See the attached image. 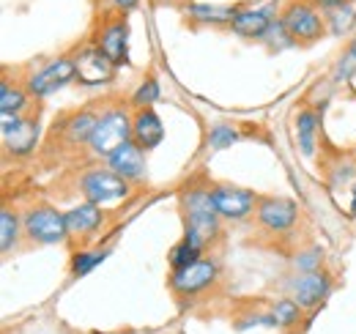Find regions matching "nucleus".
<instances>
[{"mask_svg":"<svg viewBox=\"0 0 356 334\" xmlns=\"http://www.w3.org/2000/svg\"><path fill=\"white\" fill-rule=\"evenodd\" d=\"M181 216H184V233L197 239L200 244H211L222 233V216L217 214L211 203V186L192 184L181 192Z\"/></svg>","mask_w":356,"mask_h":334,"instance_id":"nucleus-1","label":"nucleus"},{"mask_svg":"<svg viewBox=\"0 0 356 334\" xmlns=\"http://www.w3.org/2000/svg\"><path fill=\"white\" fill-rule=\"evenodd\" d=\"M77 189L83 195V200L96 203L99 209H118L121 203H127L132 198L134 184L124 181L118 173H113L107 165H93L80 173L77 178Z\"/></svg>","mask_w":356,"mask_h":334,"instance_id":"nucleus-2","label":"nucleus"},{"mask_svg":"<svg viewBox=\"0 0 356 334\" xmlns=\"http://www.w3.org/2000/svg\"><path fill=\"white\" fill-rule=\"evenodd\" d=\"M132 116L124 104H110L99 110V124L90 137L88 148L93 157L107 159L115 148H121L124 143L132 140Z\"/></svg>","mask_w":356,"mask_h":334,"instance_id":"nucleus-3","label":"nucleus"},{"mask_svg":"<svg viewBox=\"0 0 356 334\" xmlns=\"http://www.w3.org/2000/svg\"><path fill=\"white\" fill-rule=\"evenodd\" d=\"M22 222H25V239L36 247H55L72 239L66 225V211H58L49 203L31 206L22 214Z\"/></svg>","mask_w":356,"mask_h":334,"instance_id":"nucleus-4","label":"nucleus"},{"mask_svg":"<svg viewBox=\"0 0 356 334\" xmlns=\"http://www.w3.org/2000/svg\"><path fill=\"white\" fill-rule=\"evenodd\" d=\"M77 80V63L74 55H60V58H49L44 63L33 66L25 74V90L31 93V99H47L58 90H63L66 85H72Z\"/></svg>","mask_w":356,"mask_h":334,"instance_id":"nucleus-5","label":"nucleus"},{"mask_svg":"<svg viewBox=\"0 0 356 334\" xmlns=\"http://www.w3.org/2000/svg\"><path fill=\"white\" fill-rule=\"evenodd\" d=\"M280 19H282L285 31L291 33V39L299 44V47L321 42L329 33L321 8L312 0H291V3H285Z\"/></svg>","mask_w":356,"mask_h":334,"instance_id":"nucleus-6","label":"nucleus"},{"mask_svg":"<svg viewBox=\"0 0 356 334\" xmlns=\"http://www.w3.org/2000/svg\"><path fill=\"white\" fill-rule=\"evenodd\" d=\"M255 219H258V228L274 239L291 236L299 225V203L291 198H280V195L261 198L255 209Z\"/></svg>","mask_w":356,"mask_h":334,"instance_id":"nucleus-7","label":"nucleus"},{"mask_svg":"<svg viewBox=\"0 0 356 334\" xmlns=\"http://www.w3.org/2000/svg\"><path fill=\"white\" fill-rule=\"evenodd\" d=\"M282 291L302 310H318L334 291V280L326 271H310V274H293L291 271L282 280Z\"/></svg>","mask_w":356,"mask_h":334,"instance_id":"nucleus-8","label":"nucleus"},{"mask_svg":"<svg viewBox=\"0 0 356 334\" xmlns=\"http://www.w3.org/2000/svg\"><path fill=\"white\" fill-rule=\"evenodd\" d=\"M220 274H222V269L214 257H200L197 263H192L181 271H170V288L176 296L195 299L200 293L211 291L220 283Z\"/></svg>","mask_w":356,"mask_h":334,"instance_id":"nucleus-9","label":"nucleus"},{"mask_svg":"<svg viewBox=\"0 0 356 334\" xmlns=\"http://www.w3.org/2000/svg\"><path fill=\"white\" fill-rule=\"evenodd\" d=\"M42 124L33 116H11L0 118V140L8 157H28L39 145Z\"/></svg>","mask_w":356,"mask_h":334,"instance_id":"nucleus-10","label":"nucleus"},{"mask_svg":"<svg viewBox=\"0 0 356 334\" xmlns=\"http://www.w3.org/2000/svg\"><path fill=\"white\" fill-rule=\"evenodd\" d=\"M280 19V0H264L255 6H241L230 31L241 39H255L264 42L268 33V28Z\"/></svg>","mask_w":356,"mask_h":334,"instance_id":"nucleus-11","label":"nucleus"},{"mask_svg":"<svg viewBox=\"0 0 356 334\" xmlns=\"http://www.w3.org/2000/svg\"><path fill=\"white\" fill-rule=\"evenodd\" d=\"M211 203L222 219L230 222H241L250 214H255L261 198L252 189L236 186V184H211Z\"/></svg>","mask_w":356,"mask_h":334,"instance_id":"nucleus-12","label":"nucleus"},{"mask_svg":"<svg viewBox=\"0 0 356 334\" xmlns=\"http://www.w3.org/2000/svg\"><path fill=\"white\" fill-rule=\"evenodd\" d=\"M74 63H77V83H83L86 88H102V85L115 80L118 66L96 44H86L74 55Z\"/></svg>","mask_w":356,"mask_h":334,"instance_id":"nucleus-13","label":"nucleus"},{"mask_svg":"<svg viewBox=\"0 0 356 334\" xmlns=\"http://www.w3.org/2000/svg\"><path fill=\"white\" fill-rule=\"evenodd\" d=\"M96 47L115 63V66H127L129 63V22L121 14H110L99 33H96Z\"/></svg>","mask_w":356,"mask_h":334,"instance_id":"nucleus-14","label":"nucleus"},{"mask_svg":"<svg viewBox=\"0 0 356 334\" xmlns=\"http://www.w3.org/2000/svg\"><path fill=\"white\" fill-rule=\"evenodd\" d=\"M145 148H140L134 140L129 143H124L121 148H115L107 159H104V165L110 167L113 173H118L124 181H129V184H140L143 178H145V173H148V162H145Z\"/></svg>","mask_w":356,"mask_h":334,"instance_id":"nucleus-15","label":"nucleus"},{"mask_svg":"<svg viewBox=\"0 0 356 334\" xmlns=\"http://www.w3.org/2000/svg\"><path fill=\"white\" fill-rule=\"evenodd\" d=\"M66 225H69V236L72 239H83L86 241V239H93L96 233L104 230L107 211L99 209L96 203L83 200V203H77V206H72L66 211Z\"/></svg>","mask_w":356,"mask_h":334,"instance_id":"nucleus-16","label":"nucleus"},{"mask_svg":"<svg viewBox=\"0 0 356 334\" xmlns=\"http://www.w3.org/2000/svg\"><path fill=\"white\" fill-rule=\"evenodd\" d=\"M96 124H99V110H90V107H83V110L66 116V121L58 129L60 145H66V148H83V145H88L93 132H96Z\"/></svg>","mask_w":356,"mask_h":334,"instance_id":"nucleus-17","label":"nucleus"},{"mask_svg":"<svg viewBox=\"0 0 356 334\" xmlns=\"http://www.w3.org/2000/svg\"><path fill=\"white\" fill-rule=\"evenodd\" d=\"M241 6H225V3H197V0H184L181 11L189 22L195 25H211V28H230Z\"/></svg>","mask_w":356,"mask_h":334,"instance_id":"nucleus-18","label":"nucleus"},{"mask_svg":"<svg viewBox=\"0 0 356 334\" xmlns=\"http://www.w3.org/2000/svg\"><path fill=\"white\" fill-rule=\"evenodd\" d=\"M132 140L140 148H145V151H154L156 145H162V140H165V124H162V118L156 116L154 107H148V110H134Z\"/></svg>","mask_w":356,"mask_h":334,"instance_id":"nucleus-19","label":"nucleus"},{"mask_svg":"<svg viewBox=\"0 0 356 334\" xmlns=\"http://www.w3.org/2000/svg\"><path fill=\"white\" fill-rule=\"evenodd\" d=\"M293 129H296V145H299L302 157L312 159L318 154V140H321V110L302 107L296 113Z\"/></svg>","mask_w":356,"mask_h":334,"instance_id":"nucleus-20","label":"nucleus"},{"mask_svg":"<svg viewBox=\"0 0 356 334\" xmlns=\"http://www.w3.org/2000/svg\"><path fill=\"white\" fill-rule=\"evenodd\" d=\"M323 19H326V31L332 36H346L356 28V6L354 0H343V3H329V6H318Z\"/></svg>","mask_w":356,"mask_h":334,"instance_id":"nucleus-21","label":"nucleus"},{"mask_svg":"<svg viewBox=\"0 0 356 334\" xmlns=\"http://www.w3.org/2000/svg\"><path fill=\"white\" fill-rule=\"evenodd\" d=\"M31 104V93L25 90V85H17L11 80L0 83V118H11V116H22Z\"/></svg>","mask_w":356,"mask_h":334,"instance_id":"nucleus-22","label":"nucleus"},{"mask_svg":"<svg viewBox=\"0 0 356 334\" xmlns=\"http://www.w3.org/2000/svg\"><path fill=\"white\" fill-rule=\"evenodd\" d=\"M268 312H271L274 329H280V332L296 329V326L302 324V318H305V310H302L291 296H282V299L271 301V304H268Z\"/></svg>","mask_w":356,"mask_h":334,"instance_id":"nucleus-23","label":"nucleus"},{"mask_svg":"<svg viewBox=\"0 0 356 334\" xmlns=\"http://www.w3.org/2000/svg\"><path fill=\"white\" fill-rule=\"evenodd\" d=\"M22 233H25L22 214L14 211L11 206H3V211H0V252L8 255L11 250H17Z\"/></svg>","mask_w":356,"mask_h":334,"instance_id":"nucleus-24","label":"nucleus"},{"mask_svg":"<svg viewBox=\"0 0 356 334\" xmlns=\"http://www.w3.org/2000/svg\"><path fill=\"white\" fill-rule=\"evenodd\" d=\"M356 181V159L351 157H340L329 165V173H326V184L334 195H340L343 189H351V184Z\"/></svg>","mask_w":356,"mask_h":334,"instance_id":"nucleus-25","label":"nucleus"},{"mask_svg":"<svg viewBox=\"0 0 356 334\" xmlns=\"http://www.w3.org/2000/svg\"><path fill=\"white\" fill-rule=\"evenodd\" d=\"M203 252H206V244H200L197 239H192V236L184 233V239L170 250V269H173V271H181V269L197 263L200 257H206Z\"/></svg>","mask_w":356,"mask_h":334,"instance_id":"nucleus-26","label":"nucleus"},{"mask_svg":"<svg viewBox=\"0 0 356 334\" xmlns=\"http://www.w3.org/2000/svg\"><path fill=\"white\" fill-rule=\"evenodd\" d=\"M293 274H310V271H323V247L321 244H307L291 255L288 260Z\"/></svg>","mask_w":356,"mask_h":334,"instance_id":"nucleus-27","label":"nucleus"},{"mask_svg":"<svg viewBox=\"0 0 356 334\" xmlns=\"http://www.w3.org/2000/svg\"><path fill=\"white\" fill-rule=\"evenodd\" d=\"M107 257H110V247L107 250H77L69 260L72 277H88L90 271L99 269Z\"/></svg>","mask_w":356,"mask_h":334,"instance_id":"nucleus-28","label":"nucleus"},{"mask_svg":"<svg viewBox=\"0 0 356 334\" xmlns=\"http://www.w3.org/2000/svg\"><path fill=\"white\" fill-rule=\"evenodd\" d=\"M162 99V85L156 77H145V80H140V85L132 90V96H129V102H132L134 110H148V107H154L156 102Z\"/></svg>","mask_w":356,"mask_h":334,"instance_id":"nucleus-29","label":"nucleus"},{"mask_svg":"<svg viewBox=\"0 0 356 334\" xmlns=\"http://www.w3.org/2000/svg\"><path fill=\"white\" fill-rule=\"evenodd\" d=\"M238 140H241V132L230 124H214L206 132V148L209 151H225Z\"/></svg>","mask_w":356,"mask_h":334,"instance_id":"nucleus-30","label":"nucleus"},{"mask_svg":"<svg viewBox=\"0 0 356 334\" xmlns=\"http://www.w3.org/2000/svg\"><path fill=\"white\" fill-rule=\"evenodd\" d=\"M356 77V36L348 42V47L343 49V55L334 61V69H332V80L337 85L351 83Z\"/></svg>","mask_w":356,"mask_h":334,"instance_id":"nucleus-31","label":"nucleus"},{"mask_svg":"<svg viewBox=\"0 0 356 334\" xmlns=\"http://www.w3.org/2000/svg\"><path fill=\"white\" fill-rule=\"evenodd\" d=\"M238 332H250V329H255V326H264V329H274V321H271V312L266 310H261V307H252V310H244L238 318H236V324H233Z\"/></svg>","mask_w":356,"mask_h":334,"instance_id":"nucleus-32","label":"nucleus"},{"mask_svg":"<svg viewBox=\"0 0 356 334\" xmlns=\"http://www.w3.org/2000/svg\"><path fill=\"white\" fill-rule=\"evenodd\" d=\"M264 44H268L274 52H280V49H291V47H296V42L291 39V33L285 31V25H282V19H277L271 28H268L266 39Z\"/></svg>","mask_w":356,"mask_h":334,"instance_id":"nucleus-33","label":"nucleus"},{"mask_svg":"<svg viewBox=\"0 0 356 334\" xmlns=\"http://www.w3.org/2000/svg\"><path fill=\"white\" fill-rule=\"evenodd\" d=\"M137 6H140V0H110V8H113L115 14H121V17H127Z\"/></svg>","mask_w":356,"mask_h":334,"instance_id":"nucleus-34","label":"nucleus"},{"mask_svg":"<svg viewBox=\"0 0 356 334\" xmlns=\"http://www.w3.org/2000/svg\"><path fill=\"white\" fill-rule=\"evenodd\" d=\"M348 195H351V198H348V214H351V216H356V181L351 184Z\"/></svg>","mask_w":356,"mask_h":334,"instance_id":"nucleus-35","label":"nucleus"},{"mask_svg":"<svg viewBox=\"0 0 356 334\" xmlns=\"http://www.w3.org/2000/svg\"><path fill=\"white\" fill-rule=\"evenodd\" d=\"M154 3H156V6H173L176 0H154Z\"/></svg>","mask_w":356,"mask_h":334,"instance_id":"nucleus-36","label":"nucleus"},{"mask_svg":"<svg viewBox=\"0 0 356 334\" xmlns=\"http://www.w3.org/2000/svg\"><path fill=\"white\" fill-rule=\"evenodd\" d=\"M318 6H329V3H343V0H315Z\"/></svg>","mask_w":356,"mask_h":334,"instance_id":"nucleus-37","label":"nucleus"}]
</instances>
